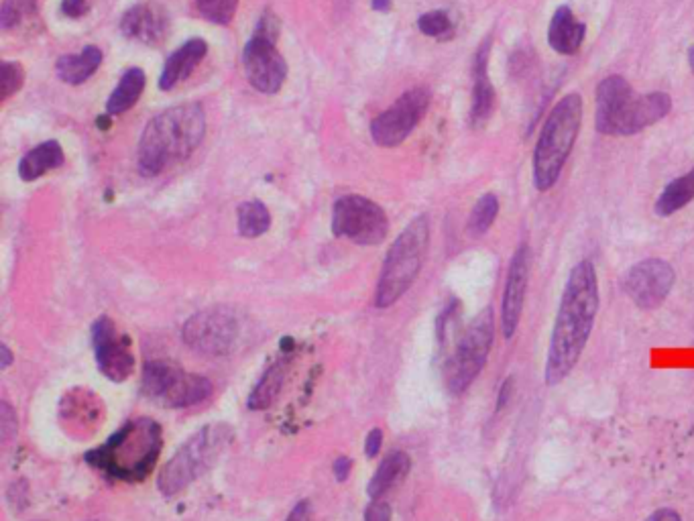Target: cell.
<instances>
[{
    "mask_svg": "<svg viewBox=\"0 0 694 521\" xmlns=\"http://www.w3.org/2000/svg\"><path fill=\"white\" fill-rule=\"evenodd\" d=\"M285 367H287L285 361H277L265 371V375L261 377V381L257 383L253 393L249 395L247 405L251 410H267L269 405L275 401V397L281 391L283 379H285Z\"/></svg>",
    "mask_w": 694,
    "mask_h": 521,
    "instance_id": "27",
    "label": "cell"
},
{
    "mask_svg": "<svg viewBox=\"0 0 694 521\" xmlns=\"http://www.w3.org/2000/svg\"><path fill=\"white\" fill-rule=\"evenodd\" d=\"M489 53H491V39H487L477 55L473 64V104H471V125L475 129H481L491 119L495 110V88L489 78Z\"/></svg>",
    "mask_w": 694,
    "mask_h": 521,
    "instance_id": "19",
    "label": "cell"
},
{
    "mask_svg": "<svg viewBox=\"0 0 694 521\" xmlns=\"http://www.w3.org/2000/svg\"><path fill=\"white\" fill-rule=\"evenodd\" d=\"M410 469H412V460L406 452H391L389 456H385V460L379 465L377 473L373 475V479L367 487V493L373 499L381 497L383 493L397 487L403 479H406Z\"/></svg>",
    "mask_w": 694,
    "mask_h": 521,
    "instance_id": "24",
    "label": "cell"
},
{
    "mask_svg": "<svg viewBox=\"0 0 694 521\" xmlns=\"http://www.w3.org/2000/svg\"><path fill=\"white\" fill-rule=\"evenodd\" d=\"M495 340V316L485 308L460 334L454 351L444 365L446 387L452 395L465 393L487 365Z\"/></svg>",
    "mask_w": 694,
    "mask_h": 521,
    "instance_id": "7",
    "label": "cell"
},
{
    "mask_svg": "<svg viewBox=\"0 0 694 521\" xmlns=\"http://www.w3.org/2000/svg\"><path fill=\"white\" fill-rule=\"evenodd\" d=\"M373 11H379V13H387L391 9V0H373L371 3Z\"/></svg>",
    "mask_w": 694,
    "mask_h": 521,
    "instance_id": "45",
    "label": "cell"
},
{
    "mask_svg": "<svg viewBox=\"0 0 694 521\" xmlns=\"http://www.w3.org/2000/svg\"><path fill=\"white\" fill-rule=\"evenodd\" d=\"M676 273L664 259H646L633 265L625 279V292L640 310H656L666 302Z\"/></svg>",
    "mask_w": 694,
    "mask_h": 521,
    "instance_id": "12",
    "label": "cell"
},
{
    "mask_svg": "<svg viewBox=\"0 0 694 521\" xmlns=\"http://www.w3.org/2000/svg\"><path fill=\"white\" fill-rule=\"evenodd\" d=\"M92 340H94L96 363L102 375H106L110 381H117V383L125 381L135 367V359L131 353V340L119 334L117 324L106 316L94 322Z\"/></svg>",
    "mask_w": 694,
    "mask_h": 521,
    "instance_id": "14",
    "label": "cell"
},
{
    "mask_svg": "<svg viewBox=\"0 0 694 521\" xmlns=\"http://www.w3.org/2000/svg\"><path fill=\"white\" fill-rule=\"evenodd\" d=\"M428 88H414L401 94L393 106L383 110L371 123V137L379 147H397L406 141L430 108Z\"/></svg>",
    "mask_w": 694,
    "mask_h": 521,
    "instance_id": "10",
    "label": "cell"
},
{
    "mask_svg": "<svg viewBox=\"0 0 694 521\" xmlns=\"http://www.w3.org/2000/svg\"><path fill=\"white\" fill-rule=\"evenodd\" d=\"M583 125V96L566 94L550 110L534 149V184L540 192L556 186Z\"/></svg>",
    "mask_w": 694,
    "mask_h": 521,
    "instance_id": "4",
    "label": "cell"
},
{
    "mask_svg": "<svg viewBox=\"0 0 694 521\" xmlns=\"http://www.w3.org/2000/svg\"><path fill=\"white\" fill-rule=\"evenodd\" d=\"M672 110V98L666 92H650L646 96H633L619 119L613 125V137L638 135L644 129L660 123Z\"/></svg>",
    "mask_w": 694,
    "mask_h": 521,
    "instance_id": "16",
    "label": "cell"
},
{
    "mask_svg": "<svg viewBox=\"0 0 694 521\" xmlns=\"http://www.w3.org/2000/svg\"><path fill=\"white\" fill-rule=\"evenodd\" d=\"M530 259L532 255L528 245H519L509 263L503 304H501V330L505 340L513 338V334L517 332L519 320H522L528 281H530Z\"/></svg>",
    "mask_w": 694,
    "mask_h": 521,
    "instance_id": "15",
    "label": "cell"
},
{
    "mask_svg": "<svg viewBox=\"0 0 694 521\" xmlns=\"http://www.w3.org/2000/svg\"><path fill=\"white\" fill-rule=\"evenodd\" d=\"M110 114L106 112V114H102V117H98L96 119V125H98V129H102V131H108L110 129Z\"/></svg>",
    "mask_w": 694,
    "mask_h": 521,
    "instance_id": "46",
    "label": "cell"
},
{
    "mask_svg": "<svg viewBox=\"0 0 694 521\" xmlns=\"http://www.w3.org/2000/svg\"><path fill=\"white\" fill-rule=\"evenodd\" d=\"M458 314H460V302L456 298H452L446 308L440 312L438 316V322H436V336H438V342L444 344L450 330H452V324L458 320Z\"/></svg>",
    "mask_w": 694,
    "mask_h": 521,
    "instance_id": "34",
    "label": "cell"
},
{
    "mask_svg": "<svg viewBox=\"0 0 694 521\" xmlns=\"http://www.w3.org/2000/svg\"><path fill=\"white\" fill-rule=\"evenodd\" d=\"M239 320L226 308H210L192 316L184 326V340L202 355H226L239 338Z\"/></svg>",
    "mask_w": 694,
    "mask_h": 521,
    "instance_id": "11",
    "label": "cell"
},
{
    "mask_svg": "<svg viewBox=\"0 0 694 521\" xmlns=\"http://www.w3.org/2000/svg\"><path fill=\"white\" fill-rule=\"evenodd\" d=\"M633 96L635 92L623 76H609L597 86L595 125L601 135H611L615 121Z\"/></svg>",
    "mask_w": 694,
    "mask_h": 521,
    "instance_id": "17",
    "label": "cell"
},
{
    "mask_svg": "<svg viewBox=\"0 0 694 521\" xmlns=\"http://www.w3.org/2000/svg\"><path fill=\"white\" fill-rule=\"evenodd\" d=\"M694 200V169L684 173L682 178L670 182L656 200L658 216H672Z\"/></svg>",
    "mask_w": 694,
    "mask_h": 521,
    "instance_id": "26",
    "label": "cell"
},
{
    "mask_svg": "<svg viewBox=\"0 0 694 521\" xmlns=\"http://www.w3.org/2000/svg\"><path fill=\"white\" fill-rule=\"evenodd\" d=\"M243 68L251 86L263 94H277L287 78V64L277 41L253 35L243 47Z\"/></svg>",
    "mask_w": 694,
    "mask_h": 521,
    "instance_id": "13",
    "label": "cell"
},
{
    "mask_svg": "<svg viewBox=\"0 0 694 521\" xmlns=\"http://www.w3.org/2000/svg\"><path fill=\"white\" fill-rule=\"evenodd\" d=\"M646 521H682V517L676 509L662 507V509H656L652 515H648Z\"/></svg>",
    "mask_w": 694,
    "mask_h": 521,
    "instance_id": "43",
    "label": "cell"
},
{
    "mask_svg": "<svg viewBox=\"0 0 694 521\" xmlns=\"http://www.w3.org/2000/svg\"><path fill=\"white\" fill-rule=\"evenodd\" d=\"M287 521H314V511H312V503L310 501H300L292 513H289Z\"/></svg>",
    "mask_w": 694,
    "mask_h": 521,
    "instance_id": "41",
    "label": "cell"
},
{
    "mask_svg": "<svg viewBox=\"0 0 694 521\" xmlns=\"http://www.w3.org/2000/svg\"><path fill=\"white\" fill-rule=\"evenodd\" d=\"M90 0H62V13L70 19H80L88 15Z\"/></svg>",
    "mask_w": 694,
    "mask_h": 521,
    "instance_id": "37",
    "label": "cell"
},
{
    "mask_svg": "<svg viewBox=\"0 0 694 521\" xmlns=\"http://www.w3.org/2000/svg\"><path fill=\"white\" fill-rule=\"evenodd\" d=\"M39 0H5L0 9V27L5 31L19 27L37 9Z\"/></svg>",
    "mask_w": 694,
    "mask_h": 521,
    "instance_id": "31",
    "label": "cell"
},
{
    "mask_svg": "<svg viewBox=\"0 0 694 521\" xmlns=\"http://www.w3.org/2000/svg\"><path fill=\"white\" fill-rule=\"evenodd\" d=\"M381 444H383V432L379 428L371 430L369 436H367V444H365V452L369 458H375L381 450Z\"/></svg>",
    "mask_w": 694,
    "mask_h": 521,
    "instance_id": "42",
    "label": "cell"
},
{
    "mask_svg": "<svg viewBox=\"0 0 694 521\" xmlns=\"http://www.w3.org/2000/svg\"><path fill=\"white\" fill-rule=\"evenodd\" d=\"M200 15L214 25H228L235 19L239 0H196Z\"/></svg>",
    "mask_w": 694,
    "mask_h": 521,
    "instance_id": "30",
    "label": "cell"
},
{
    "mask_svg": "<svg viewBox=\"0 0 694 521\" xmlns=\"http://www.w3.org/2000/svg\"><path fill=\"white\" fill-rule=\"evenodd\" d=\"M239 233L247 239H257L265 235L271 226L269 208L261 200H249L239 206Z\"/></svg>",
    "mask_w": 694,
    "mask_h": 521,
    "instance_id": "28",
    "label": "cell"
},
{
    "mask_svg": "<svg viewBox=\"0 0 694 521\" xmlns=\"http://www.w3.org/2000/svg\"><path fill=\"white\" fill-rule=\"evenodd\" d=\"M499 214V198L495 194H485L477 200L473 212H471V218H469V224H467V230H469V235L473 239H479L483 235L489 233V228L493 226L495 218Z\"/></svg>",
    "mask_w": 694,
    "mask_h": 521,
    "instance_id": "29",
    "label": "cell"
},
{
    "mask_svg": "<svg viewBox=\"0 0 694 521\" xmlns=\"http://www.w3.org/2000/svg\"><path fill=\"white\" fill-rule=\"evenodd\" d=\"M255 35L271 39V41H277L279 39V19H277V15H273L271 11H265L261 15L259 23H257Z\"/></svg>",
    "mask_w": 694,
    "mask_h": 521,
    "instance_id": "36",
    "label": "cell"
},
{
    "mask_svg": "<svg viewBox=\"0 0 694 521\" xmlns=\"http://www.w3.org/2000/svg\"><path fill=\"white\" fill-rule=\"evenodd\" d=\"M233 442V430L226 424H208L196 432L159 473L157 487L165 497L176 495L200 479L216 465L220 454Z\"/></svg>",
    "mask_w": 694,
    "mask_h": 521,
    "instance_id": "6",
    "label": "cell"
},
{
    "mask_svg": "<svg viewBox=\"0 0 694 521\" xmlns=\"http://www.w3.org/2000/svg\"><path fill=\"white\" fill-rule=\"evenodd\" d=\"M351 469H353V460H351L349 456H338V458L334 460L332 471H334V477H336L338 483H342V481L349 479Z\"/></svg>",
    "mask_w": 694,
    "mask_h": 521,
    "instance_id": "39",
    "label": "cell"
},
{
    "mask_svg": "<svg viewBox=\"0 0 694 521\" xmlns=\"http://www.w3.org/2000/svg\"><path fill=\"white\" fill-rule=\"evenodd\" d=\"M17 414L13 412L11 405L7 401L0 403V438H3L5 442L13 440L15 434H17Z\"/></svg>",
    "mask_w": 694,
    "mask_h": 521,
    "instance_id": "35",
    "label": "cell"
},
{
    "mask_svg": "<svg viewBox=\"0 0 694 521\" xmlns=\"http://www.w3.org/2000/svg\"><path fill=\"white\" fill-rule=\"evenodd\" d=\"M430 243V222L428 216H416L403 233L393 241L387 251L381 277L375 292V306L389 308L393 306L408 289L414 285L420 275Z\"/></svg>",
    "mask_w": 694,
    "mask_h": 521,
    "instance_id": "5",
    "label": "cell"
},
{
    "mask_svg": "<svg viewBox=\"0 0 694 521\" xmlns=\"http://www.w3.org/2000/svg\"><path fill=\"white\" fill-rule=\"evenodd\" d=\"M365 521H391V507L385 501H373L365 511Z\"/></svg>",
    "mask_w": 694,
    "mask_h": 521,
    "instance_id": "38",
    "label": "cell"
},
{
    "mask_svg": "<svg viewBox=\"0 0 694 521\" xmlns=\"http://www.w3.org/2000/svg\"><path fill=\"white\" fill-rule=\"evenodd\" d=\"M102 64V49L96 45H86L80 53L62 55L55 64L57 78L70 86H80L90 80Z\"/></svg>",
    "mask_w": 694,
    "mask_h": 521,
    "instance_id": "22",
    "label": "cell"
},
{
    "mask_svg": "<svg viewBox=\"0 0 694 521\" xmlns=\"http://www.w3.org/2000/svg\"><path fill=\"white\" fill-rule=\"evenodd\" d=\"M688 64H690V70L694 72V43H692V47L688 51Z\"/></svg>",
    "mask_w": 694,
    "mask_h": 521,
    "instance_id": "47",
    "label": "cell"
},
{
    "mask_svg": "<svg viewBox=\"0 0 694 521\" xmlns=\"http://www.w3.org/2000/svg\"><path fill=\"white\" fill-rule=\"evenodd\" d=\"M161 448V426L151 418H139L127 422L106 444L90 450L86 460L110 479L139 483L153 471Z\"/></svg>",
    "mask_w": 694,
    "mask_h": 521,
    "instance_id": "3",
    "label": "cell"
},
{
    "mask_svg": "<svg viewBox=\"0 0 694 521\" xmlns=\"http://www.w3.org/2000/svg\"><path fill=\"white\" fill-rule=\"evenodd\" d=\"M513 387H515V379H513V377H507V379L501 383L499 393H497V403H495V410H497V412H501V410L505 408V405L509 403V399H511V395H513Z\"/></svg>",
    "mask_w": 694,
    "mask_h": 521,
    "instance_id": "40",
    "label": "cell"
},
{
    "mask_svg": "<svg viewBox=\"0 0 694 521\" xmlns=\"http://www.w3.org/2000/svg\"><path fill=\"white\" fill-rule=\"evenodd\" d=\"M599 310V279L595 265L585 259L568 275L560 298L550 349L544 367L546 385L562 383L581 361Z\"/></svg>",
    "mask_w": 694,
    "mask_h": 521,
    "instance_id": "1",
    "label": "cell"
},
{
    "mask_svg": "<svg viewBox=\"0 0 694 521\" xmlns=\"http://www.w3.org/2000/svg\"><path fill=\"white\" fill-rule=\"evenodd\" d=\"M587 35L585 23L576 21L570 7H558L550 27H548V43L560 55H574L583 47Z\"/></svg>",
    "mask_w": 694,
    "mask_h": 521,
    "instance_id": "21",
    "label": "cell"
},
{
    "mask_svg": "<svg viewBox=\"0 0 694 521\" xmlns=\"http://www.w3.org/2000/svg\"><path fill=\"white\" fill-rule=\"evenodd\" d=\"M418 29L428 37H444L452 31V21L446 11H430L418 19Z\"/></svg>",
    "mask_w": 694,
    "mask_h": 521,
    "instance_id": "32",
    "label": "cell"
},
{
    "mask_svg": "<svg viewBox=\"0 0 694 521\" xmlns=\"http://www.w3.org/2000/svg\"><path fill=\"white\" fill-rule=\"evenodd\" d=\"M332 233L338 239H349L361 247H377L389 233V218L373 200L346 194L334 202Z\"/></svg>",
    "mask_w": 694,
    "mask_h": 521,
    "instance_id": "9",
    "label": "cell"
},
{
    "mask_svg": "<svg viewBox=\"0 0 694 521\" xmlns=\"http://www.w3.org/2000/svg\"><path fill=\"white\" fill-rule=\"evenodd\" d=\"M208 53V43L204 39H190L186 41L178 51H173L167 62L163 66L161 78H159V88L161 90H173L180 82L188 80L194 70L200 66Z\"/></svg>",
    "mask_w": 694,
    "mask_h": 521,
    "instance_id": "20",
    "label": "cell"
},
{
    "mask_svg": "<svg viewBox=\"0 0 694 521\" xmlns=\"http://www.w3.org/2000/svg\"><path fill=\"white\" fill-rule=\"evenodd\" d=\"M0 353H3V361H0V369H7L13 363V353L7 344L0 346Z\"/></svg>",
    "mask_w": 694,
    "mask_h": 521,
    "instance_id": "44",
    "label": "cell"
},
{
    "mask_svg": "<svg viewBox=\"0 0 694 521\" xmlns=\"http://www.w3.org/2000/svg\"><path fill=\"white\" fill-rule=\"evenodd\" d=\"M145 90V72L139 68H131L121 78V84L117 86L106 102V112L110 117H119V114L127 112L137 104Z\"/></svg>",
    "mask_w": 694,
    "mask_h": 521,
    "instance_id": "25",
    "label": "cell"
},
{
    "mask_svg": "<svg viewBox=\"0 0 694 521\" xmlns=\"http://www.w3.org/2000/svg\"><path fill=\"white\" fill-rule=\"evenodd\" d=\"M25 72L21 64L17 62H3L0 64V84H3V98H11L23 88Z\"/></svg>",
    "mask_w": 694,
    "mask_h": 521,
    "instance_id": "33",
    "label": "cell"
},
{
    "mask_svg": "<svg viewBox=\"0 0 694 521\" xmlns=\"http://www.w3.org/2000/svg\"><path fill=\"white\" fill-rule=\"evenodd\" d=\"M167 29V13L157 5H137L129 9L121 21L123 35L145 45H157L159 41H163Z\"/></svg>",
    "mask_w": 694,
    "mask_h": 521,
    "instance_id": "18",
    "label": "cell"
},
{
    "mask_svg": "<svg viewBox=\"0 0 694 521\" xmlns=\"http://www.w3.org/2000/svg\"><path fill=\"white\" fill-rule=\"evenodd\" d=\"M143 391L165 408L180 410L208 399L212 383L204 375L186 373L169 361H149L143 369Z\"/></svg>",
    "mask_w": 694,
    "mask_h": 521,
    "instance_id": "8",
    "label": "cell"
},
{
    "mask_svg": "<svg viewBox=\"0 0 694 521\" xmlns=\"http://www.w3.org/2000/svg\"><path fill=\"white\" fill-rule=\"evenodd\" d=\"M204 135L206 112L202 104L188 102L159 112L139 141V173L143 178H157L165 169L188 161Z\"/></svg>",
    "mask_w": 694,
    "mask_h": 521,
    "instance_id": "2",
    "label": "cell"
},
{
    "mask_svg": "<svg viewBox=\"0 0 694 521\" xmlns=\"http://www.w3.org/2000/svg\"><path fill=\"white\" fill-rule=\"evenodd\" d=\"M66 161L64 149L57 141H45L33 147L19 163V176L23 182H35L47 171L62 167Z\"/></svg>",
    "mask_w": 694,
    "mask_h": 521,
    "instance_id": "23",
    "label": "cell"
}]
</instances>
